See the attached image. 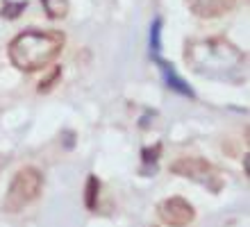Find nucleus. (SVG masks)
<instances>
[{
  "label": "nucleus",
  "instance_id": "9d476101",
  "mask_svg": "<svg viewBox=\"0 0 250 227\" xmlns=\"http://www.w3.org/2000/svg\"><path fill=\"white\" fill-rule=\"evenodd\" d=\"M25 9H27V0H19V2H9L7 0L5 7H2V19H9V21L19 19Z\"/></svg>",
  "mask_w": 250,
  "mask_h": 227
},
{
  "label": "nucleus",
  "instance_id": "20e7f679",
  "mask_svg": "<svg viewBox=\"0 0 250 227\" xmlns=\"http://www.w3.org/2000/svg\"><path fill=\"white\" fill-rule=\"evenodd\" d=\"M157 214H159V218H162L166 225H171V227H187L191 221H193L196 211H193V207H191L185 198L173 195V198H166L164 202H159Z\"/></svg>",
  "mask_w": 250,
  "mask_h": 227
},
{
  "label": "nucleus",
  "instance_id": "7ed1b4c3",
  "mask_svg": "<svg viewBox=\"0 0 250 227\" xmlns=\"http://www.w3.org/2000/svg\"><path fill=\"white\" fill-rule=\"evenodd\" d=\"M171 173L180 177H189V180H196L205 186H209L211 191H218L221 188V180L214 173L211 164H207L200 157H180L178 162L171 164Z\"/></svg>",
  "mask_w": 250,
  "mask_h": 227
},
{
  "label": "nucleus",
  "instance_id": "f257e3e1",
  "mask_svg": "<svg viewBox=\"0 0 250 227\" xmlns=\"http://www.w3.org/2000/svg\"><path fill=\"white\" fill-rule=\"evenodd\" d=\"M62 48H64L62 32H43L30 27L9 43V62L21 71H39L60 55Z\"/></svg>",
  "mask_w": 250,
  "mask_h": 227
},
{
  "label": "nucleus",
  "instance_id": "ddd939ff",
  "mask_svg": "<svg viewBox=\"0 0 250 227\" xmlns=\"http://www.w3.org/2000/svg\"><path fill=\"white\" fill-rule=\"evenodd\" d=\"M75 143H78V134L73 130H64L62 132V148L64 150H73L75 148Z\"/></svg>",
  "mask_w": 250,
  "mask_h": 227
},
{
  "label": "nucleus",
  "instance_id": "6e6552de",
  "mask_svg": "<svg viewBox=\"0 0 250 227\" xmlns=\"http://www.w3.org/2000/svg\"><path fill=\"white\" fill-rule=\"evenodd\" d=\"M41 5L46 9V16L53 21L64 19L66 14H68V9H71L68 0H41Z\"/></svg>",
  "mask_w": 250,
  "mask_h": 227
},
{
  "label": "nucleus",
  "instance_id": "9b49d317",
  "mask_svg": "<svg viewBox=\"0 0 250 227\" xmlns=\"http://www.w3.org/2000/svg\"><path fill=\"white\" fill-rule=\"evenodd\" d=\"M60 78H62V66H53V68H50V73H48L46 78L39 82V93H48V91L57 84V80H60Z\"/></svg>",
  "mask_w": 250,
  "mask_h": 227
},
{
  "label": "nucleus",
  "instance_id": "0eeeda50",
  "mask_svg": "<svg viewBox=\"0 0 250 227\" xmlns=\"http://www.w3.org/2000/svg\"><path fill=\"white\" fill-rule=\"evenodd\" d=\"M98 198H100V180L96 175H89L84 184V207L89 211H93L98 207Z\"/></svg>",
  "mask_w": 250,
  "mask_h": 227
},
{
  "label": "nucleus",
  "instance_id": "1a4fd4ad",
  "mask_svg": "<svg viewBox=\"0 0 250 227\" xmlns=\"http://www.w3.org/2000/svg\"><path fill=\"white\" fill-rule=\"evenodd\" d=\"M162 27H164V21L155 19L150 25V55H159L162 50Z\"/></svg>",
  "mask_w": 250,
  "mask_h": 227
},
{
  "label": "nucleus",
  "instance_id": "423d86ee",
  "mask_svg": "<svg viewBox=\"0 0 250 227\" xmlns=\"http://www.w3.org/2000/svg\"><path fill=\"white\" fill-rule=\"evenodd\" d=\"M187 2L198 16H218L228 7H232V0H187Z\"/></svg>",
  "mask_w": 250,
  "mask_h": 227
},
{
  "label": "nucleus",
  "instance_id": "f03ea898",
  "mask_svg": "<svg viewBox=\"0 0 250 227\" xmlns=\"http://www.w3.org/2000/svg\"><path fill=\"white\" fill-rule=\"evenodd\" d=\"M41 188H43V175L39 173V168L34 166H25L14 175L9 191L5 198V209L12 214H19L21 209H25L27 205H32L39 198Z\"/></svg>",
  "mask_w": 250,
  "mask_h": 227
},
{
  "label": "nucleus",
  "instance_id": "39448f33",
  "mask_svg": "<svg viewBox=\"0 0 250 227\" xmlns=\"http://www.w3.org/2000/svg\"><path fill=\"white\" fill-rule=\"evenodd\" d=\"M150 57H152V62L159 66V71H162V75H164V82H166V86H168V89L175 91V93H180V96H185V98H196V91L187 84L185 78H180L178 71L173 68L171 62L162 59L159 55H150Z\"/></svg>",
  "mask_w": 250,
  "mask_h": 227
},
{
  "label": "nucleus",
  "instance_id": "f8f14e48",
  "mask_svg": "<svg viewBox=\"0 0 250 227\" xmlns=\"http://www.w3.org/2000/svg\"><path fill=\"white\" fill-rule=\"evenodd\" d=\"M162 157V143H155L152 148H144L141 150V162L144 166H155Z\"/></svg>",
  "mask_w": 250,
  "mask_h": 227
}]
</instances>
